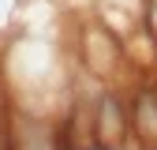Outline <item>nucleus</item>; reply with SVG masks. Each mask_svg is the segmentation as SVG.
<instances>
[{"mask_svg":"<svg viewBox=\"0 0 157 150\" xmlns=\"http://www.w3.org/2000/svg\"><path fill=\"white\" fill-rule=\"evenodd\" d=\"M127 139H131L127 101L120 94H101L94 105V143L101 150H124Z\"/></svg>","mask_w":157,"mask_h":150,"instance_id":"nucleus-1","label":"nucleus"},{"mask_svg":"<svg viewBox=\"0 0 157 150\" xmlns=\"http://www.w3.org/2000/svg\"><path fill=\"white\" fill-rule=\"evenodd\" d=\"M131 135L139 139V150H157V86H142L127 105Z\"/></svg>","mask_w":157,"mask_h":150,"instance_id":"nucleus-2","label":"nucleus"}]
</instances>
